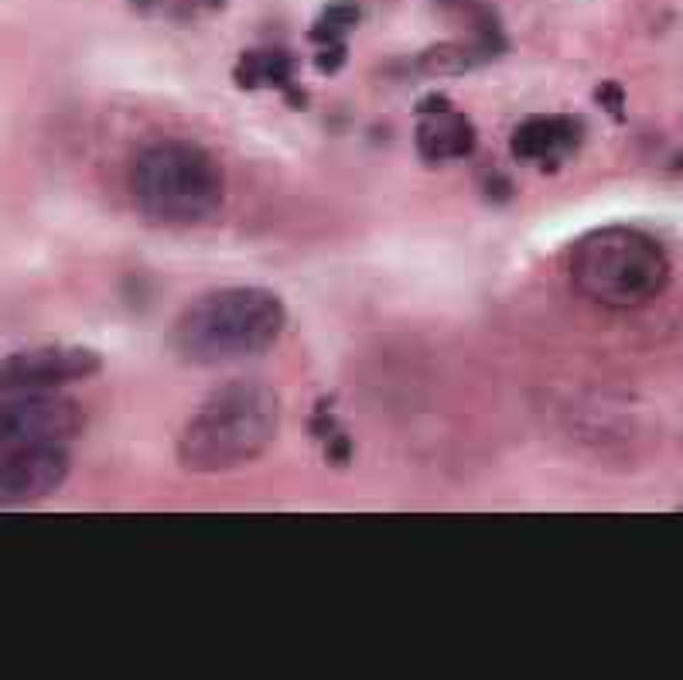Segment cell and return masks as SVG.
Segmentation results:
<instances>
[{"label": "cell", "instance_id": "obj_12", "mask_svg": "<svg viewBox=\"0 0 683 680\" xmlns=\"http://www.w3.org/2000/svg\"><path fill=\"white\" fill-rule=\"evenodd\" d=\"M595 104L609 113L615 123H625V89L619 83H601L595 89Z\"/></svg>", "mask_w": 683, "mask_h": 680}, {"label": "cell", "instance_id": "obj_5", "mask_svg": "<svg viewBox=\"0 0 683 680\" xmlns=\"http://www.w3.org/2000/svg\"><path fill=\"white\" fill-rule=\"evenodd\" d=\"M103 369V356L86 345H35L0 360V393H52L89 380Z\"/></svg>", "mask_w": 683, "mask_h": 680}, {"label": "cell", "instance_id": "obj_4", "mask_svg": "<svg viewBox=\"0 0 683 680\" xmlns=\"http://www.w3.org/2000/svg\"><path fill=\"white\" fill-rule=\"evenodd\" d=\"M131 195L137 209L155 222L195 226L222 206L225 174L198 144L161 141L137 155L131 168Z\"/></svg>", "mask_w": 683, "mask_h": 680}, {"label": "cell", "instance_id": "obj_17", "mask_svg": "<svg viewBox=\"0 0 683 680\" xmlns=\"http://www.w3.org/2000/svg\"><path fill=\"white\" fill-rule=\"evenodd\" d=\"M670 168H673V171H676V174H683V155H680V158H676V161H673V165H670Z\"/></svg>", "mask_w": 683, "mask_h": 680}, {"label": "cell", "instance_id": "obj_8", "mask_svg": "<svg viewBox=\"0 0 683 680\" xmlns=\"http://www.w3.org/2000/svg\"><path fill=\"white\" fill-rule=\"evenodd\" d=\"M585 141V120L571 113H534L516 123L510 137V150L516 161H540V168L550 174L558 171L561 161L581 147Z\"/></svg>", "mask_w": 683, "mask_h": 680}, {"label": "cell", "instance_id": "obj_13", "mask_svg": "<svg viewBox=\"0 0 683 680\" xmlns=\"http://www.w3.org/2000/svg\"><path fill=\"white\" fill-rule=\"evenodd\" d=\"M345 59H349V48H345V41L321 45V48H318V56H315V69H318V72H325V75H332V72H339V69L345 65Z\"/></svg>", "mask_w": 683, "mask_h": 680}, {"label": "cell", "instance_id": "obj_18", "mask_svg": "<svg viewBox=\"0 0 683 680\" xmlns=\"http://www.w3.org/2000/svg\"><path fill=\"white\" fill-rule=\"evenodd\" d=\"M206 4H209V8H222V4H225V0H206Z\"/></svg>", "mask_w": 683, "mask_h": 680}, {"label": "cell", "instance_id": "obj_2", "mask_svg": "<svg viewBox=\"0 0 683 680\" xmlns=\"http://www.w3.org/2000/svg\"><path fill=\"white\" fill-rule=\"evenodd\" d=\"M281 424V400L264 384L236 380L202 404L179 438V462L188 472H225L260 459Z\"/></svg>", "mask_w": 683, "mask_h": 680}, {"label": "cell", "instance_id": "obj_1", "mask_svg": "<svg viewBox=\"0 0 683 680\" xmlns=\"http://www.w3.org/2000/svg\"><path fill=\"white\" fill-rule=\"evenodd\" d=\"M284 321V301L267 288H216L179 315L168 342L192 366H219L267 352Z\"/></svg>", "mask_w": 683, "mask_h": 680}, {"label": "cell", "instance_id": "obj_11", "mask_svg": "<svg viewBox=\"0 0 683 680\" xmlns=\"http://www.w3.org/2000/svg\"><path fill=\"white\" fill-rule=\"evenodd\" d=\"M359 17H363V8L356 4V0H332V4H325L318 21H325L328 28H336V32L345 35V32L356 28Z\"/></svg>", "mask_w": 683, "mask_h": 680}, {"label": "cell", "instance_id": "obj_14", "mask_svg": "<svg viewBox=\"0 0 683 680\" xmlns=\"http://www.w3.org/2000/svg\"><path fill=\"white\" fill-rule=\"evenodd\" d=\"M349 459H352V441H349L342 432L328 435V438H325V462H328V465H336V469H342V465H349Z\"/></svg>", "mask_w": 683, "mask_h": 680}, {"label": "cell", "instance_id": "obj_6", "mask_svg": "<svg viewBox=\"0 0 683 680\" xmlns=\"http://www.w3.org/2000/svg\"><path fill=\"white\" fill-rule=\"evenodd\" d=\"M86 414L69 397L52 393H0V448L11 445H65L83 432Z\"/></svg>", "mask_w": 683, "mask_h": 680}, {"label": "cell", "instance_id": "obj_16", "mask_svg": "<svg viewBox=\"0 0 683 680\" xmlns=\"http://www.w3.org/2000/svg\"><path fill=\"white\" fill-rule=\"evenodd\" d=\"M448 110H454V107H451V99L441 96V93H427L420 104L414 107L417 117H438V113H448Z\"/></svg>", "mask_w": 683, "mask_h": 680}, {"label": "cell", "instance_id": "obj_3", "mask_svg": "<svg viewBox=\"0 0 683 680\" xmlns=\"http://www.w3.org/2000/svg\"><path fill=\"white\" fill-rule=\"evenodd\" d=\"M670 264L663 246L629 226H605L571 250V281L601 308H643L663 291Z\"/></svg>", "mask_w": 683, "mask_h": 680}, {"label": "cell", "instance_id": "obj_10", "mask_svg": "<svg viewBox=\"0 0 683 680\" xmlns=\"http://www.w3.org/2000/svg\"><path fill=\"white\" fill-rule=\"evenodd\" d=\"M486 52L475 38L468 41H438L417 56V69L424 75H465L468 69L486 65Z\"/></svg>", "mask_w": 683, "mask_h": 680}, {"label": "cell", "instance_id": "obj_15", "mask_svg": "<svg viewBox=\"0 0 683 680\" xmlns=\"http://www.w3.org/2000/svg\"><path fill=\"white\" fill-rule=\"evenodd\" d=\"M486 195L492 198V203H510L513 198V182L505 179V174H486Z\"/></svg>", "mask_w": 683, "mask_h": 680}, {"label": "cell", "instance_id": "obj_7", "mask_svg": "<svg viewBox=\"0 0 683 680\" xmlns=\"http://www.w3.org/2000/svg\"><path fill=\"white\" fill-rule=\"evenodd\" d=\"M72 459L65 445H11L0 448V507H24L62 489Z\"/></svg>", "mask_w": 683, "mask_h": 680}, {"label": "cell", "instance_id": "obj_9", "mask_svg": "<svg viewBox=\"0 0 683 680\" xmlns=\"http://www.w3.org/2000/svg\"><path fill=\"white\" fill-rule=\"evenodd\" d=\"M414 144H417V155L427 165L459 161V158H468L475 150V127H472V120L459 110H448V113H438V117H420Z\"/></svg>", "mask_w": 683, "mask_h": 680}]
</instances>
